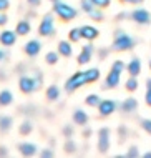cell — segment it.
<instances>
[{"instance_id": "obj_21", "label": "cell", "mask_w": 151, "mask_h": 158, "mask_svg": "<svg viewBox=\"0 0 151 158\" xmlns=\"http://www.w3.org/2000/svg\"><path fill=\"white\" fill-rule=\"evenodd\" d=\"M10 128H12V118L2 115V117H0V131H2V133H7Z\"/></svg>"}, {"instance_id": "obj_5", "label": "cell", "mask_w": 151, "mask_h": 158, "mask_svg": "<svg viewBox=\"0 0 151 158\" xmlns=\"http://www.w3.org/2000/svg\"><path fill=\"white\" fill-rule=\"evenodd\" d=\"M38 33L42 37H51L55 33V25H53V15H45L40 22V27H38Z\"/></svg>"}, {"instance_id": "obj_34", "label": "cell", "mask_w": 151, "mask_h": 158, "mask_svg": "<svg viewBox=\"0 0 151 158\" xmlns=\"http://www.w3.org/2000/svg\"><path fill=\"white\" fill-rule=\"evenodd\" d=\"M141 127H143L145 131H148V133L151 135V120H143L141 122Z\"/></svg>"}, {"instance_id": "obj_47", "label": "cell", "mask_w": 151, "mask_h": 158, "mask_svg": "<svg viewBox=\"0 0 151 158\" xmlns=\"http://www.w3.org/2000/svg\"><path fill=\"white\" fill-rule=\"evenodd\" d=\"M51 2H58V0H51Z\"/></svg>"}, {"instance_id": "obj_4", "label": "cell", "mask_w": 151, "mask_h": 158, "mask_svg": "<svg viewBox=\"0 0 151 158\" xmlns=\"http://www.w3.org/2000/svg\"><path fill=\"white\" fill-rule=\"evenodd\" d=\"M40 83H42V77L40 73H37V77H22L18 80V87L23 93H32L35 92L37 88H40Z\"/></svg>"}, {"instance_id": "obj_9", "label": "cell", "mask_w": 151, "mask_h": 158, "mask_svg": "<svg viewBox=\"0 0 151 158\" xmlns=\"http://www.w3.org/2000/svg\"><path fill=\"white\" fill-rule=\"evenodd\" d=\"M40 48H42V44L38 40H30L25 44L23 47V50H25V53L28 55V57H37L38 53H40Z\"/></svg>"}, {"instance_id": "obj_48", "label": "cell", "mask_w": 151, "mask_h": 158, "mask_svg": "<svg viewBox=\"0 0 151 158\" xmlns=\"http://www.w3.org/2000/svg\"><path fill=\"white\" fill-rule=\"evenodd\" d=\"M149 68H151V62H149Z\"/></svg>"}, {"instance_id": "obj_14", "label": "cell", "mask_w": 151, "mask_h": 158, "mask_svg": "<svg viewBox=\"0 0 151 158\" xmlns=\"http://www.w3.org/2000/svg\"><path fill=\"white\" fill-rule=\"evenodd\" d=\"M18 150H20V153L23 156H33L37 153V147L33 143H20Z\"/></svg>"}, {"instance_id": "obj_11", "label": "cell", "mask_w": 151, "mask_h": 158, "mask_svg": "<svg viewBox=\"0 0 151 158\" xmlns=\"http://www.w3.org/2000/svg\"><path fill=\"white\" fill-rule=\"evenodd\" d=\"M120 72H116V70H113L111 68L110 70V73H108V77H106V80H105V87L106 88H115L116 85L120 83Z\"/></svg>"}, {"instance_id": "obj_24", "label": "cell", "mask_w": 151, "mask_h": 158, "mask_svg": "<svg viewBox=\"0 0 151 158\" xmlns=\"http://www.w3.org/2000/svg\"><path fill=\"white\" fill-rule=\"evenodd\" d=\"M85 102H86V105H88V106H98V105H100V102H101V98L93 93V95H88V97H86Z\"/></svg>"}, {"instance_id": "obj_37", "label": "cell", "mask_w": 151, "mask_h": 158, "mask_svg": "<svg viewBox=\"0 0 151 158\" xmlns=\"http://www.w3.org/2000/svg\"><path fill=\"white\" fill-rule=\"evenodd\" d=\"M8 8V0H0V12Z\"/></svg>"}, {"instance_id": "obj_27", "label": "cell", "mask_w": 151, "mask_h": 158, "mask_svg": "<svg viewBox=\"0 0 151 158\" xmlns=\"http://www.w3.org/2000/svg\"><path fill=\"white\" fill-rule=\"evenodd\" d=\"M136 88H138V80L135 78V77H131V78L126 82V90L128 92H135Z\"/></svg>"}, {"instance_id": "obj_39", "label": "cell", "mask_w": 151, "mask_h": 158, "mask_svg": "<svg viewBox=\"0 0 151 158\" xmlns=\"http://www.w3.org/2000/svg\"><path fill=\"white\" fill-rule=\"evenodd\" d=\"M63 133L67 135V136H71V135H73V128H71V127H65Z\"/></svg>"}, {"instance_id": "obj_38", "label": "cell", "mask_w": 151, "mask_h": 158, "mask_svg": "<svg viewBox=\"0 0 151 158\" xmlns=\"http://www.w3.org/2000/svg\"><path fill=\"white\" fill-rule=\"evenodd\" d=\"M8 22V17L5 14H0V25H5Z\"/></svg>"}, {"instance_id": "obj_46", "label": "cell", "mask_w": 151, "mask_h": 158, "mask_svg": "<svg viewBox=\"0 0 151 158\" xmlns=\"http://www.w3.org/2000/svg\"><path fill=\"white\" fill-rule=\"evenodd\" d=\"M146 87H151V78L148 80V82H146Z\"/></svg>"}, {"instance_id": "obj_18", "label": "cell", "mask_w": 151, "mask_h": 158, "mask_svg": "<svg viewBox=\"0 0 151 158\" xmlns=\"http://www.w3.org/2000/svg\"><path fill=\"white\" fill-rule=\"evenodd\" d=\"M30 30H32V27H30L28 20H20V22L17 23V27H15V32L18 33V35H27Z\"/></svg>"}, {"instance_id": "obj_8", "label": "cell", "mask_w": 151, "mask_h": 158, "mask_svg": "<svg viewBox=\"0 0 151 158\" xmlns=\"http://www.w3.org/2000/svg\"><path fill=\"white\" fill-rule=\"evenodd\" d=\"M116 110V103L113 100H101L100 105H98V112H100L101 117H108Z\"/></svg>"}, {"instance_id": "obj_1", "label": "cell", "mask_w": 151, "mask_h": 158, "mask_svg": "<svg viewBox=\"0 0 151 158\" xmlns=\"http://www.w3.org/2000/svg\"><path fill=\"white\" fill-rule=\"evenodd\" d=\"M135 38H131L128 33H124V30L118 28L115 30V40H113V45H111V50L115 52H126V50H131L135 47Z\"/></svg>"}, {"instance_id": "obj_12", "label": "cell", "mask_w": 151, "mask_h": 158, "mask_svg": "<svg viewBox=\"0 0 151 158\" xmlns=\"http://www.w3.org/2000/svg\"><path fill=\"white\" fill-rule=\"evenodd\" d=\"M92 53H93V47L86 45L85 48L80 52V55H78V63L80 65H85V63H88L90 60H92Z\"/></svg>"}, {"instance_id": "obj_20", "label": "cell", "mask_w": 151, "mask_h": 158, "mask_svg": "<svg viewBox=\"0 0 151 158\" xmlns=\"http://www.w3.org/2000/svg\"><path fill=\"white\" fill-rule=\"evenodd\" d=\"M14 102V95H12V92L8 90H2L0 92V106H8Z\"/></svg>"}, {"instance_id": "obj_17", "label": "cell", "mask_w": 151, "mask_h": 158, "mask_svg": "<svg viewBox=\"0 0 151 158\" xmlns=\"http://www.w3.org/2000/svg\"><path fill=\"white\" fill-rule=\"evenodd\" d=\"M73 122H75L76 125H86V123H88V115H86L83 110H75V113H73Z\"/></svg>"}, {"instance_id": "obj_6", "label": "cell", "mask_w": 151, "mask_h": 158, "mask_svg": "<svg viewBox=\"0 0 151 158\" xmlns=\"http://www.w3.org/2000/svg\"><path fill=\"white\" fill-rule=\"evenodd\" d=\"M110 148V130L108 128H101L98 131V152L106 153Z\"/></svg>"}, {"instance_id": "obj_19", "label": "cell", "mask_w": 151, "mask_h": 158, "mask_svg": "<svg viewBox=\"0 0 151 158\" xmlns=\"http://www.w3.org/2000/svg\"><path fill=\"white\" fill-rule=\"evenodd\" d=\"M71 44H68V42H60L58 44V53L62 55V57H71Z\"/></svg>"}, {"instance_id": "obj_26", "label": "cell", "mask_w": 151, "mask_h": 158, "mask_svg": "<svg viewBox=\"0 0 151 158\" xmlns=\"http://www.w3.org/2000/svg\"><path fill=\"white\" fill-rule=\"evenodd\" d=\"M88 15H90V19H93V20H101L103 19V14L100 12V8H98V7H93L92 10L88 12Z\"/></svg>"}, {"instance_id": "obj_45", "label": "cell", "mask_w": 151, "mask_h": 158, "mask_svg": "<svg viewBox=\"0 0 151 158\" xmlns=\"http://www.w3.org/2000/svg\"><path fill=\"white\" fill-rule=\"evenodd\" d=\"M145 158H151V152H148V153H145Z\"/></svg>"}, {"instance_id": "obj_44", "label": "cell", "mask_w": 151, "mask_h": 158, "mask_svg": "<svg viewBox=\"0 0 151 158\" xmlns=\"http://www.w3.org/2000/svg\"><path fill=\"white\" fill-rule=\"evenodd\" d=\"M120 135H126V130H124V128H120Z\"/></svg>"}, {"instance_id": "obj_41", "label": "cell", "mask_w": 151, "mask_h": 158, "mask_svg": "<svg viewBox=\"0 0 151 158\" xmlns=\"http://www.w3.org/2000/svg\"><path fill=\"white\" fill-rule=\"evenodd\" d=\"M121 2H124V3H141L143 0H121Z\"/></svg>"}, {"instance_id": "obj_35", "label": "cell", "mask_w": 151, "mask_h": 158, "mask_svg": "<svg viewBox=\"0 0 151 158\" xmlns=\"http://www.w3.org/2000/svg\"><path fill=\"white\" fill-rule=\"evenodd\" d=\"M145 100H146V105L151 106V87H148V90H146V97H145Z\"/></svg>"}, {"instance_id": "obj_30", "label": "cell", "mask_w": 151, "mask_h": 158, "mask_svg": "<svg viewBox=\"0 0 151 158\" xmlns=\"http://www.w3.org/2000/svg\"><path fill=\"white\" fill-rule=\"evenodd\" d=\"M93 2V5L95 7H98V8H105L110 5V0H92Z\"/></svg>"}, {"instance_id": "obj_28", "label": "cell", "mask_w": 151, "mask_h": 158, "mask_svg": "<svg viewBox=\"0 0 151 158\" xmlns=\"http://www.w3.org/2000/svg\"><path fill=\"white\" fill-rule=\"evenodd\" d=\"M45 60H47V63H50V65H55V63L58 62V53H55V52H50V53H47Z\"/></svg>"}, {"instance_id": "obj_7", "label": "cell", "mask_w": 151, "mask_h": 158, "mask_svg": "<svg viewBox=\"0 0 151 158\" xmlns=\"http://www.w3.org/2000/svg\"><path fill=\"white\" fill-rule=\"evenodd\" d=\"M131 19L135 20L136 23L140 25H148L151 22V15L148 10H145V8H138V10L131 12Z\"/></svg>"}, {"instance_id": "obj_22", "label": "cell", "mask_w": 151, "mask_h": 158, "mask_svg": "<svg viewBox=\"0 0 151 158\" xmlns=\"http://www.w3.org/2000/svg\"><path fill=\"white\" fill-rule=\"evenodd\" d=\"M58 97H60V90H58L57 85H51V87H48V90H47V98H48L50 102H55Z\"/></svg>"}, {"instance_id": "obj_3", "label": "cell", "mask_w": 151, "mask_h": 158, "mask_svg": "<svg viewBox=\"0 0 151 158\" xmlns=\"http://www.w3.org/2000/svg\"><path fill=\"white\" fill-rule=\"evenodd\" d=\"M53 12L58 15V19H62L63 22H68V20H73L76 19V15H78V12L75 10L71 5H68V3H63V2H53Z\"/></svg>"}, {"instance_id": "obj_42", "label": "cell", "mask_w": 151, "mask_h": 158, "mask_svg": "<svg viewBox=\"0 0 151 158\" xmlns=\"http://www.w3.org/2000/svg\"><path fill=\"white\" fill-rule=\"evenodd\" d=\"M27 2L30 3V5H33V7H37L38 3H40V0H27Z\"/></svg>"}, {"instance_id": "obj_10", "label": "cell", "mask_w": 151, "mask_h": 158, "mask_svg": "<svg viewBox=\"0 0 151 158\" xmlns=\"http://www.w3.org/2000/svg\"><path fill=\"white\" fill-rule=\"evenodd\" d=\"M17 40V32H12V30H3L0 33V44L5 45V47H12Z\"/></svg>"}, {"instance_id": "obj_2", "label": "cell", "mask_w": 151, "mask_h": 158, "mask_svg": "<svg viewBox=\"0 0 151 158\" xmlns=\"http://www.w3.org/2000/svg\"><path fill=\"white\" fill-rule=\"evenodd\" d=\"M90 83L88 80V73L85 72H76L75 75H71L70 78L67 80V83H65V90H67L68 93H73L75 90H78L80 87H83V85Z\"/></svg>"}, {"instance_id": "obj_33", "label": "cell", "mask_w": 151, "mask_h": 158, "mask_svg": "<svg viewBox=\"0 0 151 158\" xmlns=\"http://www.w3.org/2000/svg\"><path fill=\"white\" fill-rule=\"evenodd\" d=\"M128 156L129 158H136V156H140V152H138V148L136 147H131L128 150Z\"/></svg>"}, {"instance_id": "obj_43", "label": "cell", "mask_w": 151, "mask_h": 158, "mask_svg": "<svg viewBox=\"0 0 151 158\" xmlns=\"http://www.w3.org/2000/svg\"><path fill=\"white\" fill-rule=\"evenodd\" d=\"M3 58H5V53H3V52H2V50H0V62H2V60H3Z\"/></svg>"}, {"instance_id": "obj_40", "label": "cell", "mask_w": 151, "mask_h": 158, "mask_svg": "<svg viewBox=\"0 0 151 158\" xmlns=\"http://www.w3.org/2000/svg\"><path fill=\"white\" fill-rule=\"evenodd\" d=\"M8 155V152H7V148H3V147H0V156H7Z\"/></svg>"}, {"instance_id": "obj_29", "label": "cell", "mask_w": 151, "mask_h": 158, "mask_svg": "<svg viewBox=\"0 0 151 158\" xmlns=\"http://www.w3.org/2000/svg\"><path fill=\"white\" fill-rule=\"evenodd\" d=\"M95 5H93V2L92 0H81V8H83V10L86 12V14H88L90 10H92Z\"/></svg>"}, {"instance_id": "obj_23", "label": "cell", "mask_w": 151, "mask_h": 158, "mask_svg": "<svg viewBox=\"0 0 151 158\" xmlns=\"http://www.w3.org/2000/svg\"><path fill=\"white\" fill-rule=\"evenodd\" d=\"M32 130H33V127H32V122H23L20 125L18 128V131H20V135H28V133H32Z\"/></svg>"}, {"instance_id": "obj_15", "label": "cell", "mask_w": 151, "mask_h": 158, "mask_svg": "<svg viewBox=\"0 0 151 158\" xmlns=\"http://www.w3.org/2000/svg\"><path fill=\"white\" fill-rule=\"evenodd\" d=\"M126 70H128V73L131 75V77H136V75H140V72H141V62L138 60V58H133V60L128 63Z\"/></svg>"}, {"instance_id": "obj_36", "label": "cell", "mask_w": 151, "mask_h": 158, "mask_svg": "<svg viewBox=\"0 0 151 158\" xmlns=\"http://www.w3.org/2000/svg\"><path fill=\"white\" fill-rule=\"evenodd\" d=\"M42 156L43 158H51V156H53V152H51V150H43L42 152Z\"/></svg>"}, {"instance_id": "obj_32", "label": "cell", "mask_w": 151, "mask_h": 158, "mask_svg": "<svg viewBox=\"0 0 151 158\" xmlns=\"http://www.w3.org/2000/svg\"><path fill=\"white\" fill-rule=\"evenodd\" d=\"M111 68H113V70H116V72H120V73H121V72L124 70V63L118 60V62H115V63H113V67H111Z\"/></svg>"}, {"instance_id": "obj_13", "label": "cell", "mask_w": 151, "mask_h": 158, "mask_svg": "<svg viewBox=\"0 0 151 158\" xmlns=\"http://www.w3.org/2000/svg\"><path fill=\"white\" fill-rule=\"evenodd\" d=\"M81 37L86 40H95L98 37V30L92 25H85V27H81Z\"/></svg>"}, {"instance_id": "obj_25", "label": "cell", "mask_w": 151, "mask_h": 158, "mask_svg": "<svg viewBox=\"0 0 151 158\" xmlns=\"http://www.w3.org/2000/svg\"><path fill=\"white\" fill-rule=\"evenodd\" d=\"M68 38H70L71 42H78V40H81V28H71L70 30V33H68Z\"/></svg>"}, {"instance_id": "obj_31", "label": "cell", "mask_w": 151, "mask_h": 158, "mask_svg": "<svg viewBox=\"0 0 151 158\" xmlns=\"http://www.w3.org/2000/svg\"><path fill=\"white\" fill-rule=\"evenodd\" d=\"M75 148H76V145L73 142H70V140L65 143V152H67V153H73V152H75Z\"/></svg>"}, {"instance_id": "obj_16", "label": "cell", "mask_w": 151, "mask_h": 158, "mask_svg": "<svg viewBox=\"0 0 151 158\" xmlns=\"http://www.w3.org/2000/svg\"><path fill=\"white\" fill-rule=\"evenodd\" d=\"M136 108H138V102L135 100V98H126V100L121 103V110H123V112H126V113L135 112Z\"/></svg>"}]
</instances>
